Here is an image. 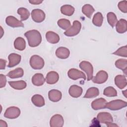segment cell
Returning a JSON list of instances; mask_svg holds the SVG:
<instances>
[{
	"label": "cell",
	"mask_w": 127,
	"mask_h": 127,
	"mask_svg": "<svg viewBox=\"0 0 127 127\" xmlns=\"http://www.w3.org/2000/svg\"><path fill=\"white\" fill-rule=\"evenodd\" d=\"M59 79V74L54 71L49 72L46 75V80L49 84H54L58 82Z\"/></svg>",
	"instance_id": "15"
},
{
	"label": "cell",
	"mask_w": 127,
	"mask_h": 127,
	"mask_svg": "<svg viewBox=\"0 0 127 127\" xmlns=\"http://www.w3.org/2000/svg\"><path fill=\"white\" fill-rule=\"evenodd\" d=\"M6 83V78L4 75L0 74V88L4 87Z\"/></svg>",
	"instance_id": "38"
},
{
	"label": "cell",
	"mask_w": 127,
	"mask_h": 127,
	"mask_svg": "<svg viewBox=\"0 0 127 127\" xmlns=\"http://www.w3.org/2000/svg\"><path fill=\"white\" fill-rule=\"evenodd\" d=\"M118 6L120 10L124 13L127 12V1L123 0L119 2Z\"/></svg>",
	"instance_id": "37"
},
{
	"label": "cell",
	"mask_w": 127,
	"mask_h": 127,
	"mask_svg": "<svg viewBox=\"0 0 127 127\" xmlns=\"http://www.w3.org/2000/svg\"><path fill=\"white\" fill-rule=\"evenodd\" d=\"M23 74H24V71L23 69L22 68L18 67L9 71L7 74V76L10 78L13 79V78L21 77L23 76Z\"/></svg>",
	"instance_id": "25"
},
{
	"label": "cell",
	"mask_w": 127,
	"mask_h": 127,
	"mask_svg": "<svg viewBox=\"0 0 127 127\" xmlns=\"http://www.w3.org/2000/svg\"><path fill=\"white\" fill-rule=\"evenodd\" d=\"M94 11L95 10L93 7L89 4H86L84 5L82 8V13L89 18H91Z\"/></svg>",
	"instance_id": "30"
},
{
	"label": "cell",
	"mask_w": 127,
	"mask_h": 127,
	"mask_svg": "<svg viewBox=\"0 0 127 127\" xmlns=\"http://www.w3.org/2000/svg\"><path fill=\"white\" fill-rule=\"evenodd\" d=\"M68 77L73 80H76L79 78H82L84 80L86 79L85 74L82 72L75 68L70 69L67 72Z\"/></svg>",
	"instance_id": "8"
},
{
	"label": "cell",
	"mask_w": 127,
	"mask_h": 127,
	"mask_svg": "<svg viewBox=\"0 0 127 127\" xmlns=\"http://www.w3.org/2000/svg\"><path fill=\"white\" fill-rule=\"evenodd\" d=\"M108 78L107 72L104 70H100L98 71L96 76L92 78V81L97 84H102L105 82Z\"/></svg>",
	"instance_id": "9"
},
{
	"label": "cell",
	"mask_w": 127,
	"mask_h": 127,
	"mask_svg": "<svg viewBox=\"0 0 127 127\" xmlns=\"http://www.w3.org/2000/svg\"><path fill=\"white\" fill-rule=\"evenodd\" d=\"M58 26L63 29L67 30L71 26L70 22L68 19L65 18H62L58 21Z\"/></svg>",
	"instance_id": "34"
},
{
	"label": "cell",
	"mask_w": 127,
	"mask_h": 127,
	"mask_svg": "<svg viewBox=\"0 0 127 127\" xmlns=\"http://www.w3.org/2000/svg\"><path fill=\"white\" fill-rule=\"evenodd\" d=\"M79 67L84 71L87 76V80L89 81L93 78V67L90 63L87 61H82L79 64Z\"/></svg>",
	"instance_id": "3"
},
{
	"label": "cell",
	"mask_w": 127,
	"mask_h": 127,
	"mask_svg": "<svg viewBox=\"0 0 127 127\" xmlns=\"http://www.w3.org/2000/svg\"><path fill=\"white\" fill-rule=\"evenodd\" d=\"M70 54L69 50L64 47H61L58 48L56 51V55L57 57L61 59H67Z\"/></svg>",
	"instance_id": "17"
},
{
	"label": "cell",
	"mask_w": 127,
	"mask_h": 127,
	"mask_svg": "<svg viewBox=\"0 0 127 127\" xmlns=\"http://www.w3.org/2000/svg\"><path fill=\"white\" fill-rule=\"evenodd\" d=\"M9 85L13 89L16 90H22L26 87L27 84L24 80H19L15 81H8Z\"/></svg>",
	"instance_id": "24"
},
{
	"label": "cell",
	"mask_w": 127,
	"mask_h": 127,
	"mask_svg": "<svg viewBox=\"0 0 127 127\" xmlns=\"http://www.w3.org/2000/svg\"><path fill=\"white\" fill-rule=\"evenodd\" d=\"M46 38L47 41L51 44L58 43L60 41L59 35L53 31H48L46 34Z\"/></svg>",
	"instance_id": "20"
},
{
	"label": "cell",
	"mask_w": 127,
	"mask_h": 127,
	"mask_svg": "<svg viewBox=\"0 0 127 127\" xmlns=\"http://www.w3.org/2000/svg\"><path fill=\"white\" fill-rule=\"evenodd\" d=\"M127 90H125V91H123V94L124 95V96H125V97H127Z\"/></svg>",
	"instance_id": "44"
},
{
	"label": "cell",
	"mask_w": 127,
	"mask_h": 127,
	"mask_svg": "<svg viewBox=\"0 0 127 127\" xmlns=\"http://www.w3.org/2000/svg\"><path fill=\"white\" fill-rule=\"evenodd\" d=\"M69 95L73 98H78L80 97L82 93V88L78 85H72L69 89Z\"/></svg>",
	"instance_id": "19"
},
{
	"label": "cell",
	"mask_w": 127,
	"mask_h": 127,
	"mask_svg": "<svg viewBox=\"0 0 127 127\" xmlns=\"http://www.w3.org/2000/svg\"><path fill=\"white\" fill-rule=\"evenodd\" d=\"M107 101L103 98H100L94 100L91 103V107L95 110H98L105 108Z\"/></svg>",
	"instance_id": "14"
},
{
	"label": "cell",
	"mask_w": 127,
	"mask_h": 127,
	"mask_svg": "<svg viewBox=\"0 0 127 127\" xmlns=\"http://www.w3.org/2000/svg\"><path fill=\"white\" fill-rule=\"evenodd\" d=\"M115 83L120 89H123L127 86V79L125 76L118 75L115 78Z\"/></svg>",
	"instance_id": "21"
},
{
	"label": "cell",
	"mask_w": 127,
	"mask_h": 127,
	"mask_svg": "<svg viewBox=\"0 0 127 127\" xmlns=\"http://www.w3.org/2000/svg\"><path fill=\"white\" fill-rule=\"evenodd\" d=\"M8 59L9 60V63L7 65V67H13L17 65L20 62L21 57L18 54L11 53L9 55Z\"/></svg>",
	"instance_id": "13"
},
{
	"label": "cell",
	"mask_w": 127,
	"mask_h": 127,
	"mask_svg": "<svg viewBox=\"0 0 127 127\" xmlns=\"http://www.w3.org/2000/svg\"><path fill=\"white\" fill-rule=\"evenodd\" d=\"M115 64L117 68L122 70L125 73V75H127V60L126 59H119L116 61Z\"/></svg>",
	"instance_id": "28"
},
{
	"label": "cell",
	"mask_w": 127,
	"mask_h": 127,
	"mask_svg": "<svg viewBox=\"0 0 127 127\" xmlns=\"http://www.w3.org/2000/svg\"><path fill=\"white\" fill-rule=\"evenodd\" d=\"M99 94V89L94 87H90L87 89L83 98H94L98 96Z\"/></svg>",
	"instance_id": "27"
},
{
	"label": "cell",
	"mask_w": 127,
	"mask_h": 127,
	"mask_svg": "<svg viewBox=\"0 0 127 127\" xmlns=\"http://www.w3.org/2000/svg\"><path fill=\"white\" fill-rule=\"evenodd\" d=\"M103 94L108 97H115L117 96V92L114 87L109 86L104 89Z\"/></svg>",
	"instance_id": "35"
},
{
	"label": "cell",
	"mask_w": 127,
	"mask_h": 127,
	"mask_svg": "<svg viewBox=\"0 0 127 127\" xmlns=\"http://www.w3.org/2000/svg\"><path fill=\"white\" fill-rule=\"evenodd\" d=\"M5 22L7 25L13 28L24 27V24L21 21L18 20L13 16H7L5 19Z\"/></svg>",
	"instance_id": "12"
},
{
	"label": "cell",
	"mask_w": 127,
	"mask_h": 127,
	"mask_svg": "<svg viewBox=\"0 0 127 127\" xmlns=\"http://www.w3.org/2000/svg\"><path fill=\"white\" fill-rule=\"evenodd\" d=\"M46 79H45L44 75L40 73H37L35 74L32 77V82L33 85L40 86H42L45 83Z\"/></svg>",
	"instance_id": "18"
},
{
	"label": "cell",
	"mask_w": 127,
	"mask_h": 127,
	"mask_svg": "<svg viewBox=\"0 0 127 127\" xmlns=\"http://www.w3.org/2000/svg\"><path fill=\"white\" fill-rule=\"evenodd\" d=\"M14 48L19 51H23L25 49L26 42L25 40L22 37H17L14 42Z\"/></svg>",
	"instance_id": "26"
},
{
	"label": "cell",
	"mask_w": 127,
	"mask_h": 127,
	"mask_svg": "<svg viewBox=\"0 0 127 127\" xmlns=\"http://www.w3.org/2000/svg\"><path fill=\"white\" fill-rule=\"evenodd\" d=\"M20 110L17 107L12 106L8 108L5 111L4 117L9 119L18 118L20 114Z\"/></svg>",
	"instance_id": "6"
},
{
	"label": "cell",
	"mask_w": 127,
	"mask_h": 127,
	"mask_svg": "<svg viewBox=\"0 0 127 127\" xmlns=\"http://www.w3.org/2000/svg\"><path fill=\"white\" fill-rule=\"evenodd\" d=\"M103 21V16L101 12H97L95 13L92 19L93 24L98 27L102 26Z\"/></svg>",
	"instance_id": "31"
},
{
	"label": "cell",
	"mask_w": 127,
	"mask_h": 127,
	"mask_svg": "<svg viewBox=\"0 0 127 127\" xmlns=\"http://www.w3.org/2000/svg\"><path fill=\"white\" fill-rule=\"evenodd\" d=\"M48 97L50 101L54 102L59 101L62 97L61 91L56 89H52L48 93Z\"/></svg>",
	"instance_id": "16"
},
{
	"label": "cell",
	"mask_w": 127,
	"mask_h": 127,
	"mask_svg": "<svg viewBox=\"0 0 127 127\" xmlns=\"http://www.w3.org/2000/svg\"><path fill=\"white\" fill-rule=\"evenodd\" d=\"M45 64V62L42 58L38 55L32 56L30 59V65L34 69H42Z\"/></svg>",
	"instance_id": "4"
},
{
	"label": "cell",
	"mask_w": 127,
	"mask_h": 127,
	"mask_svg": "<svg viewBox=\"0 0 127 127\" xmlns=\"http://www.w3.org/2000/svg\"><path fill=\"white\" fill-rule=\"evenodd\" d=\"M107 18L108 23L112 27L115 26L118 22V19L116 14L112 12H109L107 14Z\"/></svg>",
	"instance_id": "33"
},
{
	"label": "cell",
	"mask_w": 127,
	"mask_h": 127,
	"mask_svg": "<svg viewBox=\"0 0 127 127\" xmlns=\"http://www.w3.org/2000/svg\"><path fill=\"white\" fill-rule=\"evenodd\" d=\"M29 2L32 4H39L43 2V0H29Z\"/></svg>",
	"instance_id": "40"
},
{
	"label": "cell",
	"mask_w": 127,
	"mask_h": 127,
	"mask_svg": "<svg viewBox=\"0 0 127 127\" xmlns=\"http://www.w3.org/2000/svg\"><path fill=\"white\" fill-rule=\"evenodd\" d=\"M24 36L26 37L28 45L31 47H35L39 46L42 41V36L40 33L37 30H31L25 33Z\"/></svg>",
	"instance_id": "1"
},
{
	"label": "cell",
	"mask_w": 127,
	"mask_h": 127,
	"mask_svg": "<svg viewBox=\"0 0 127 127\" xmlns=\"http://www.w3.org/2000/svg\"><path fill=\"white\" fill-rule=\"evenodd\" d=\"M81 28V23L77 20H75L73 22L72 26H70L69 28L66 30L64 32V34L68 37L74 36L80 32Z\"/></svg>",
	"instance_id": "5"
},
{
	"label": "cell",
	"mask_w": 127,
	"mask_h": 127,
	"mask_svg": "<svg viewBox=\"0 0 127 127\" xmlns=\"http://www.w3.org/2000/svg\"><path fill=\"white\" fill-rule=\"evenodd\" d=\"M106 125L108 127H118V126L116 124H115L113 123V122L107 123V124H106Z\"/></svg>",
	"instance_id": "42"
},
{
	"label": "cell",
	"mask_w": 127,
	"mask_h": 127,
	"mask_svg": "<svg viewBox=\"0 0 127 127\" xmlns=\"http://www.w3.org/2000/svg\"><path fill=\"white\" fill-rule=\"evenodd\" d=\"M97 119L99 122L105 124L113 122V119L111 114L108 112H100L98 113Z\"/></svg>",
	"instance_id": "11"
},
{
	"label": "cell",
	"mask_w": 127,
	"mask_h": 127,
	"mask_svg": "<svg viewBox=\"0 0 127 127\" xmlns=\"http://www.w3.org/2000/svg\"><path fill=\"white\" fill-rule=\"evenodd\" d=\"M0 127H7V123H6V122L0 120Z\"/></svg>",
	"instance_id": "41"
},
{
	"label": "cell",
	"mask_w": 127,
	"mask_h": 127,
	"mask_svg": "<svg viewBox=\"0 0 127 127\" xmlns=\"http://www.w3.org/2000/svg\"><path fill=\"white\" fill-rule=\"evenodd\" d=\"M127 105V103L122 100H112L109 102H107L105 108L112 111L119 110L126 107Z\"/></svg>",
	"instance_id": "2"
},
{
	"label": "cell",
	"mask_w": 127,
	"mask_h": 127,
	"mask_svg": "<svg viewBox=\"0 0 127 127\" xmlns=\"http://www.w3.org/2000/svg\"><path fill=\"white\" fill-rule=\"evenodd\" d=\"M0 30H1V34H0V38H1L3 36V34L4 33V32L3 31V29H2L1 26H0Z\"/></svg>",
	"instance_id": "43"
},
{
	"label": "cell",
	"mask_w": 127,
	"mask_h": 127,
	"mask_svg": "<svg viewBox=\"0 0 127 127\" xmlns=\"http://www.w3.org/2000/svg\"><path fill=\"white\" fill-rule=\"evenodd\" d=\"M113 54L117 55L119 56L127 58V46L126 45L125 46H123L120 48L116 51L114 52Z\"/></svg>",
	"instance_id": "36"
},
{
	"label": "cell",
	"mask_w": 127,
	"mask_h": 127,
	"mask_svg": "<svg viewBox=\"0 0 127 127\" xmlns=\"http://www.w3.org/2000/svg\"><path fill=\"white\" fill-rule=\"evenodd\" d=\"M64 124L63 117L60 114L54 115L50 120V125L51 127H62Z\"/></svg>",
	"instance_id": "10"
},
{
	"label": "cell",
	"mask_w": 127,
	"mask_h": 127,
	"mask_svg": "<svg viewBox=\"0 0 127 127\" xmlns=\"http://www.w3.org/2000/svg\"><path fill=\"white\" fill-rule=\"evenodd\" d=\"M33 104L38 107H41L45 105V100L43 97L39 94H35L31 98Z\"/></svg>",
	"instance_id": "23"
},
{
	"label": "cell",
	"mask_w": 127,
	"mask_h": 127,
	"mask_svg": "<svg viewBox=\"0 0 127 127\" xmlns=\"http://www.w3.org/2000/svg\"><path fill=\"white\" fill-rule=\"evenodd\" d=\"M6 63V61L5 60H3L2 59H0V69H5Z\"/></svg>",
	"instance_id": "39"
},
{
	"label": "cell",
	"mask_w": 127,
	"mask_h": 127,
	"mask_svg": "<svg viewBox=\"0 0 127 127\" xmlns=\"http://www.w3.org/2000/svg\"><path fill=\"white\" fill-rule=\"evenodd\" d=\"M17 13L20 15L21 21L27 20L30 16V12L29 10L24 7L19 8L17 10Z\"/></svg>",
	"instance_id": "32"
},
{
	"label": "cell",
	"mask_w": 127,
	"mask_h": 127,
	"mask_svg": "<svg viewBox=\"0 0 127 127\" xmlns=\"http://www.w3.org/2000/svg\"><path fill=\"white\" fill-rule=\"evenodd\" d=\"M127 22L125 19H121L118 21L116 25L117 31L119 33H125L127 30Z\"/></svg>",
	"instance_id": "22"
},
{
	"label": "cell",
	"mask_w": 127,
	"mask_h": 127,
	"mask_svg": "<svg viewBox=\"0 0 127 127\" xmlns=\"http://www.w3.org/2000/svg\"><path fill=\"white\" fill-rule=\"evenodd\" d=\"M31 17L34 21L40 23L44 20L45 13L41 9H34L31 12Z\"/></svg>",
	"instance_id": "7"
},
{
	"label": "cell",
	"mask_w": 127,
	"mask_h": 127,
	"mask_svg": "<svg viewBox=\"0 0 127 127\" xmlns=\"http://www.w3.org/2000/svg\"><path fill=\"white\" fill-rule=\"evenodd\" d=\"M61 11L62 14L69 16L73 14L74 8L71 5L65 4L61 7Z\"/></svg>",
	"instance_id": "29"
}]
</instances>
